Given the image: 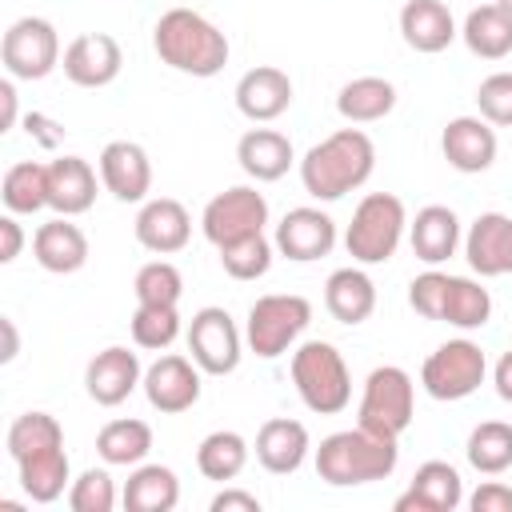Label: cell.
Listing matches in <instances>:
<instances>
[{
  "instance_id": "obj_24",
  "label": "cell",
  "mask_w": 512,
  "mask_h": 512,
  "mask_svg": "<svg viewBox=\"0 0 512 512\" xmlns=\"http://www.w3.org/2000/svg\"><path fill=\"white\" fill-rule=\"evenodd\" d=\"M32 256L44 272L52 276H68L80 272L88 264V236L80 224H72V216H56L48 224L36 228L32 236Z\"/></svg>"
},
{
  "instance_id": "obj_47",
  "label": "cell",
  "mask_w": 512,
  "mask_h": 512,
  "mask_svg": "<svg viewBox=\"0 0 512 512\" xmlns=\"http://www.w3.org/2000/svg\"><path fill=\"white\" fill-rule=\"evenodd\" d=\"M20 248H24V228H20L16 212H8V216H0V264H12L20 256Z\"/></svg>"
},
{
  "instance_id": "obj_36",
  "label": "cell",
  "mask_w": 512,
  "mask_h": 512,
  "mask_svg": "<svg viewBox=\"0 0 512 512\" xmlns=\"http://www.w3.org/2000/svg\"><path fill=\"white\" fill-rule=\"evenodd\" d=\"M0 200L16 216H32L48 208V164L40 160H16L0 180Z\"/></svg>"
},
{
  "instance_id": "obj_10",
  "label": "cell",
  "mask_w": 512,
  "mask_h": 512,
  "mask_svg": "<svg viewBox=\"0 0 512 512\" xmlns=\"http://www.w3.org/2000/svg\"><path fill=\"white\" fill-rule=\"evenodd\" d=\"M0 60H4V72L12 80H44L64 60L52 20H44V16L12 20L4 40H0Z\"/></svg>"
},
{
  "instance_id": "obj_6",
  "label": "cell",
  "mask_w": 512,
  "mask_h": 512,
  "mask_svg": "<svg viewBox=\"0 0 512 512\" xmlns=\"http://www.w3.org/2000/svg\"><path fill=\"white\" fill-rule=\"evenodd\" d=\"M404 232H408L404 200L392 192H368L352 212V224L344 232V248L356 264H384L396 256Z\"/></svg>"
},
{
  "instance_id": "obj_15",
  "label": "cell",
  "mask_w": 512,
  "mask_h": 512,
  "mask_svg": "<svg viewBox=\"0 0 512 512\" xmlns=\"http://www.w3.org/2000/svg\"><path fill=\"white\" fill-rule=\"evenodd\" d=\"M144 384V368H140V356L124 344H108L100 348L88 368H84V388L88 396L100 404V408H116L124 404L136 388Z\"/></svg>"
},
{
  "instance_id": "obj_50",
  "label": "cell",
  "mask_w": 512,
  "mask_h": 512,
  "mask_svg": "<svg viewBox=\"0 0 512 512\" xmlns=\"http://www.w3.org/2000/svg\"><path fill=\"white\" fill-rule=\"evenodd\" d=\"M0 328H4V352H0V360H4V364H12V360H16V352H20V336H16L12 316H4V320H0Z\"/></svg>"
},
{
  "instance_id": "obj_8",
  "label": "cell",
  "mask_w": 512,
  "mask_h": 512,
  "mask_svg": "<svg viewBox=\"0 0 512 512\" xmlns=\"http://www.w3.org/2000/svg\"><path fill=\"white\" fill-rule=\"evenodd\" d=\"M308 324H312L308 296H300V292H268V296L252 300V308H248L244 344L260 360H276L304 336Z\"/></svg>"
},
{
  "instance_id": "obj_26",
  "label": "cell",
  "mask_w": 512,
  "mask_h": 512,
  "mask_svg": "<svg viewBox=\"0 0 512 512\" xmlns=\"http://www.w3.org/2000/svg\"><path fill=\"white\" fill-rule=\"evenodd\" d=\"M236 160H240L244 176H252L256 184H272V180L288 176V168L296 164V148L276 128H248L236 140Z\"/></svg>"
},
{
  "instance_id": "obj_34",
  "label": "cell",
  "mask_w": 512,
  "mask_h": 512,
  "mask_svg": "<svg viewBox=\"0 0 512 512\" xmlns=\"http://www.w3.org/2000/svg\"><path fill=\"white\" fill-rule=\"evenodd\" d=\"M96 452L104 464L112 468H136L144 464V456L152 452V428L136 416H120V420H108L100 432H96Z\"/></svg>"
},
{
  "instance_id": "obj_7",
  "label": "cell",
  "mask_w": 512,
  "mask_h": 512,
  "mask_svg": "<svg viewBox=\"0 0 512 512\" xmlns=\"http://www.w3.org/2000/svg\"><path fill=\"white\" fill-rule=\"evenodd\" d=\"M412 416H416V380L400 364L372 368L368 380H364V392H360L356 424L376 432V436L400 440L408 432Z\"/></svg>"
},
{
  "instance_id": "obj_14",
  "label": "cell",
  "mask_w": 512,
  "mask_h": 512,
  "mask_svg": "<svg viewBox=\"0 0 512 512\" xmlns=\"http://www.w3.org/2000/svg\"><path fill=\"white\" fill-rule=\"evenodd\" d=\"M272 244H276L280 256H288L296 264H312V260H320L336 248V220L324 208H312V204L288 208L284 220L276 224Z\"/></svg>"
},
{
  "instance_id": "obj_21",
  "label": "cell",
  "mask_w": 512,
  "mask_h": 512,
  "mask_svg": "<svg viewBox=\"0 0 512 512\" xmlns=\"http://www.w3.org/2000/svg\"><path fill=\"white\" fill-rule=\"evenodd\" d=\"M464 504V480L448 460H424L404 496H396V512H456Z\"/></svg>"
},
{
  "instance_id": "obj_3",
  "label": "cell",
  "mask_w": 512,
  "mask_h": 512,
  "mask_svg": "<svg viewBox=\"0 0 512 512\" xmlns=\"http://www.w3.org/2000/svg\"><path fill=\"white\" fill-rule=\"evenodd\" d=\"M400 464V448L388 436H376L368 428H340L320 440L316 448V476L332 488H356L372 480H388Z\"/></svg>"
},
{
  "instance_id": "obj_51",
  "label": "cell",
  "mask_w": 512,
  "mask_h": 512,
  "mask_svg": "<svg viewBox=\"0 0 512 512\" xmlns=\"http://www.w3.org/2000/svg\"><path fill=\"white\" fill-rule=\"evenodd\" d=\"M496 4H500V8H508V12H512V0H496Z\"/></svg>"
},
{
  "instance_id": "obj_48",
  "label": "cell",
  "mask_w": 512,
  "mask_h": 512,
  "mask_svg": "<svg viewBox=\"0 0 512 512\" xmlns=\"http://www.w3.org/2000/svg\"><path fill=\"white\" fill-rule=\"evenodd\" d=\"M16 116H20V104H16V80H0V132H12L16 128Z\"/></svg>"
},
{
  "instance_id": "obj_17",
  "label": "cell",
  "mask_w": 512,
  "mask_h": 512,
  "mask_svg": "<svg viewBox=\"0 0 512 512\" xmlns=\"http://www.w3.org/2000/svg\"><path fill=\"white\" fill-rule=\"evenodd\" d=\"M100 184L120 200V204H144L152 192V160L136 140H108L100 160Z\"/></svg>"
},
{
  "instance_id": "obj_46",
  "label": "cell",
  "mask_w": 512,
  "mask_h": 512,
  "mask_svg": "<svg viewBox=\"0 0 512 512\" xmlns=\"http://www.w3.org/2000/svg\"><path fill=\"white\" fill-rule=\"evenodd\" d=\"M212 512H260V496L256 492H244V488H224L212 496L208 504Z\"/></svg>"
},
{
  "instance_id": "obj_2",
  "label": "cell",
  "mask_w": 512,
  "mask_h": 512,
  "mask_svg": "<svg viewBox=\"0 0 512 512\" xmlns=\"http://www.w3.org/2000/svg\"><path fill=\"white\" fill-rule=\"evenodd\" d=\"M152 48L168 68L196 76V80L224 72L228 56H232L228 36L196 8H168L152 28Z\"/></svg>"
},
{
  "instance_id": "obj_45",
  "label": "cell",
  "mask_w": 512,
  "mask_h": 512,
  "mask_svg": "<svg viewBox=\"0 0 512 512\" xmlns=\"http://www.w3.org/2000/svg\"><path fill=\"white\" fill-rule=\"evenodd\" d=\"M472 512H512V488L500 480H484L472 496H468Z\"/></svg>"
},
{
  "instance_id": "obj_23",
  "label": "cell",
  "mask_w": 512,
  "mask_h": 512,
  "mask_svg": "<svg viewBox=\"0 0 512 512\" xmlns=\"http://www.w3.org/2000/svg\"><path fill=\"white\" fill-rule=\"evenodd\" d=\"M308 452H312V436L292 416H272L256 432V460L272 476H292L308 460Z\"/></svg>"
},
{
  "instance_id": "obj_44",
  "label": "cell",
  "mask_w": 512,
  "mask_h": 512,
  "mask_svg": "<svg viewBox=\"0 0 512 512\" xmlns=\"http://www.w3.org/2000/svg\"><path fill=\"white\" fill-rule=\"evenodd\" d=\"M24 132H28L44 152H56V148L64 144V136H68V128H64L60 120L44 116V112H28V116H24Z\"/></svg>"
},
{
  "instance_id": "obj_39",
  "label": "cell",
  "mask_w": 512,
  "mask_h": 512,
  "mask_svg": "<svg viewBox=\"0 0 512 512\" xmlns=\"http://www.w3.org/2000/svg\"><path fill=\"white\" fill-rule=\"evenodd\" d=\"M220 268L232 276V280H260L268 268H272V256H276V244L264 236V232H252V236H240L232 244H220Z\"/></svg>"
},
{
  "instance_id": "obj_37",
  "label": "cell",
  "mask_w": 512,
  "mask_h": 512,
  "mask_svg": "<svg viewBox=\"0 0 512 512\" xmlns=\"http://www.w3.org/2000/svg\"><path fill=\"white\" fill-rule=\"evenodd\" d=\"M464 456L468 464L480 472V476H500L512 468V424L504 420H484L468 432V444H464Z\"/></svg>"
},
{
  "instance_id": "obj_38",
  "label": "cell",
  "mask_w": 512,
  "mask_h": 512,
  "mask_svg": "<svg viewBox=\"0 0 512 512\" xmlns=\"http://www.w3.org/2000/svg\"><path fill=\"white\" fill-rule=\"evenodd\" d=\"M128 328H132V344L136 348L164 352L180 336V308L176 304H136Z\"/></svg>"
},
{
  "instance_id": "obj_13",
  "label": "cell",
  "mask_w": 512,
  "mask_h": 512,
  "mask_svg": "<svg viewBox=\"0 0 512 512\" xmlns=\"http://www.w3.org/2000/svg\"><path fill=\"white\" fill-rule=\"evenodd\" d=\"M144 396L156 412L164 416H176V412H188L196 400H200V364L192 356H180V352H164L156 364L144 368Z\"/></svg>"
},
{
  "instance_id": "obj_32",
  "label": "cell",
  "mask_w": 512,
  "mask_h": 512,
  "mask_svg": "<svg viewBox=\"0 0 512 512\" xmlns=\"http://www.w3.org/2000/svg\"><path fill=\"white\" fill-rule=\"evenodd\" d=\"M460 40L480 60H504L512 52V12L500 8L496 0L472 8L464 16V24H460Z\"/></svg>"
},
{
  "instance_id": "obj_35",
  "label": "cell",
  "mask_w": 512,
  "mask_h": 512,
  "mask_svg": "<svg viewBox=\"0 0 512 512\" xmlns=\"http://www.w3.org/2000/svg\"><path fill=\"white\" fill-rule=\"evenodd\" d=\"M248 456H252V448H248V440H244L240 432L216 428V432H208V436L200 440V448H196V468H200L204 480L228 484V480H236V476L248 468Z\"/></svg>"
},
{
  "instance_id": "obj_28",
  "label": "cell",
  "mask_w": 512,
  "mask_h": 512,
  "mask_svg": "<svg viewBox=\"0 0 512 512\" xmlns=\"http://www.w3.org/2000/svg\"><path fill=\"white\" fill-rule=\"evenodd\" d=\"M408 240H412L416 260H424L428 268H436L448 256H456V248L464 240L460 236V216L448 204H424L416 212V220H408Z\"/></svg>"
},
{
  "instance_id": "obj_40",
  "label": "cell",
  "mask_w": 512,
  "mask_h": 512,
  "mask_svg": "<svg viewBox=\"0 0 512 512\" xmlns=\"http://www.w3.org/2000/svg\"><path fill=\"white\" fill-rule=\"evenodd\" d=\"M56 444H64V428L52 412H20L8 424V456L12 460H24V456L56 448Z\"/></svg>"
},
{
  "instance_id": "obj_9",
  "label": "cell",
  "mask_w": 512,
  "mask_h": 512,
  "mask_svg": "<svg viewBox=\"0 0 512 512\" xmlns=\"http://www.w3.org/2000/svg\"><path fill=\"white\" fill-rule=\"evenodd\" d=\"M488 376V356L476 340L468 336H456V340H444L436 352H428V360L420 364V388L432 396V400H468Z\"/></svg>"
},
{
  "instance_id": "obj_29",
  "label": "cell",
  "mask_w": 512,
  "mask_h": 512,
  "mask_svg": "<svg viewBox=\"0 0 512 512\" xmlns=\"http://www.w3.org/2000/svg\"><path fill=\"white\" fill-rule=\"evenodd\" d=\"M324 308L332 312V320L356 328L376 312V284L364 268H336L324 280Z\"/></svg>"
},
{
  "instance_id": "obj_11",
  "label": "cell",
  "mask_w": 512,
  "mask_h": 512,
  "mask_svg": "<svg viewBox=\"0 0 512 512\" xmlns=\"http://www.w3.org/2000/svg\"><path fill=\"white\" fill-rule=\"evenodd\" d=\"M264 224H268V200L252 184H236V188L216 192L204 204V212H200V228H204V236L216 248L220 244H232L240 236L264 232Z\"/></svg>"
},
{
  "instance_id": "obj_27",
  "label": "cell",
  "mask_w": 512,
  "mask_h": 512,
  "mask_svg": "<svg viewBox=\"0 0 512 512\" xmlns=\"http://www.w3.org/2000/svg\"><path fill=\"white\" fill-rule=\"evenodd\" d=\"M96 204V168L84 156L48 160V208L56 216H80Z\"/></svg>"
},
{
  "instance_id": "obj_18",
  "label": "cell",
  "mask_w": 512,
  "mask_h": 512,
  "mask_svg": "<svg viewBox=\"0 0 512 512\" xmlns=\"http://www.w3.org/2000/svg\"><path fill=\"white\" fill-rule=\"evenodd\" d=\"M440 152L456 172L476 176V172H488L496 164L500 140L484 116H452L440 132Z\"/></svg>"
},
{
  "instance_id": "obj_33",
  "label": "cell",
  "mask_w": 512,
  "mask_h": 512,
  "mask_svg": "<svg viewBox=\"0 0 512 512\" xmlns=\"http://www.w3.org/2000/svg\"><path fill=\"white\" fill-rule=\"evenodd\" d=\"M396 108V84L384 76H356L336 92V112L348 124H376Z\"/></svg>"
},
{
  "instance_id": "obj_25",
  "label": "cell",
  "mask_w": 512,
  "mask_h": 512,
  "mask_svg": "<svg viewBox=\"0 0 512 512\" xmlns=\"http://www.w3.org/2000/svg\"><path fill=\"white\" fill-rule=\"evenodd\" d=\"M400 36L412 52L436 56L460 36V28H456L452 8L444 0H408L400 8Z\"/></svg>"
},
{
  "instance_id": "obj_31",
  "label": "cell",
  "mask_w": 512,
  "mask_h": 512,
  "mask_svg": "<svg viewBox=\"0 0 512 512\" xmlns=\"http://www.w3.org/2000/svg\"><path fill=\"white\" fill-rule=\"evenodd\" d=\"M16 468H20V488L32 504H52L72 488V464H68L64 444L32 452V456L16 460Z\"/></svg>"
},
{
  "instance_id": "obj_16",
  "label": "cell",
  "mask_w": 512,
  "mask_h": 512,
  "mask_svg": "<svg viewBox=\"0 0 512 512\" xmlns=\"http://www.w3.org/2000/svg\"><path fill=\"white\" fill-rule=\"evenodd\" d=\"M64 76L76 84V88H108L120 68H124V52H120V40L108 36V32H80L68 48H64V60H60Z\"/></svg>"
},
{
  "instance_id": "obj_41",
  "label": "cell",
  "mask_w": 512,
  "mask_h": 512,
  "mask_svg": "<svg viewBox=\"0 0 512 512\" xmlns=\"http://www.w3.org/2000/svg\"><path fill=\"white\" fill-rule=\"evenodd\" d=\"M132 292H136V304H180L184 276L172 260H148V264H140Z\"/></svg>"
},
{
  "instance_id": "obj_43",
  "label": "cell",
  "mask_w": 512,
  "mask_h": 512,
  "mask_svg": "<svg viewBox=\"0 0 512 512\" xmlns=\"http://www.w3.org/2000/svg\"><path fill=\"white\" fill-rule=\"evenodd\" d=\"M476 108L492 128H512V72H492L476 88Z\"/></svg>"
},
{
  "instance_id": "obj_1",
  "label": "cell",
  "mask_w": 512,
  "mask_h": 512,
  "mask_svg": "<svg viewBox=\"0 0 512 512\" xmlns=\"http://www.w3.org/2000/svg\"><path fill=\"white\" fill-rule=\"evenodd\" d=\"M376 168V144L368 132L360 128H336L332 136H324L320 144H312L300 160V184L312 200H340L348 192H356L360 184H368Z\"/></svg>"
},
{
  "instance_id": "obj_30",
  "label": "cell",
  "mask_w": 512,
  "mask_h": 512,
  "mask_svg": "<svg viewBox=\"0 0 512 512\" xmlns=\"http://www.w3.org/2000/svg\"><path fill=\"white\" fill-rule=\"evenodd\" d=\"M120 504L128 512H172L180 504V476L168 464H136L124 480Z\"/></svg>"
},
{
  "instance_id": "obj_4",
  "label": "cell",
  "mask_w": 512,
  "mask_h": 512,
  "mask_svg": "<svg viewBox=\"0 0 512 512\" xmlns=\"http://www.w3.org/2000/svg\"><path fill=\"white\" fill-rule=\"evenodd\" d=\"M408 304L424 320H440V324H452L460 332H476L492 320L488 288L472 276H448L440 268H428L408 284Z\"/></svg>"
},
{
  "instance_id": "obj_19",
  "label": "cell",
  "mask_w": 512,
  "mask_h": 512,
  "mask_svg": "<svg viewBox=\"0 0 512 512\" xmlns=\"http://www.w3.org/2000/svg\"><path fill=\"white\" fill-rule=\"evenodd\" d=\"M236 108L252 124H272L292 108V76L276 64H256L236 80Z\"/></svg>"
},
{
  "instance_id": "obj_22",
  "label": "cell",
  "mask_w": 512,
  "mask_h": 512,
  "mask_svg": "<svg viewBox=\"0 0 512 512\" xmlns=\"http://www.w3.org/2000/svg\"><path fill=\"white\" fill-rule=\"evenodd\" d=\"M464 256L476 276H512V216L480 212L464 236Z\"/></svg>"
},
{
  "instance_id": "obj_20",
  "label": "cell",
  "mask_w": 512,
  "mask_h": 512,
  "mask_svg": "<svg viewBox=\"0 0 512 512\" xmlns=\"http://www.w3.org/2000/svg\"><path fill=\"white\" fill-rule=\"evenodd\" d=\"M132 228H136L140 248H148V252H156V256H172V252H180V248L192 240V216H188V208H184L180 200H172V196H152V200H144Z\"/></svg>"
},
{
  "instance_id": "obj_12",
  "label": "cell",
  "mask_w": 512,
  "mask_h": 512,
  "mask_svg": "<svg viewBox=\"0 0 512 512\" xmlns=\"http://www.w3.org/2000/svg\"><path fill=\"white\" fill-rule=\"evenodd\" d=\"M188 352L200 364V372L208 376H228L240 368L244 356V336L236 328V320L228 316V308H200L188 324Z\"/></svg>"
},
{
  "instance_id": "obj_49",
  "label": "cell",
  "mask_w": 512,
  "mask_h": 512,
  "mask_svg": "<svg viewBox=\"0 0 512 512\" xmlns=\"http://www.w3.org/2000/svg\"><path fill=\"white\" fill-rule=\"evenodd\" d=\"M492 384H496V396H500L504 404H512V348L496 360V368H492Z\"/></svg>"
},
{
  "instance_id": "obj_42",
  "label": "cell",
  "mask_w": 512,
  "mask_h": 512,
  "mask_svg": "<svg viewBox=\"0 0 512 512\" xmlns=\"http://www.w3.org/2000/svg\"><path fill=\"white\" fill-rule=\"evenodd\" d=\"M116 484L108 476V468H84L72 488H68V508L72 512H112L116 508Z\"/></svg>"
},
{
  "instance_id": "obj_5",
  "label": "cell",
  "mask_w": 512,
  "mask_h": 512,
  "mask_svg": "<svg viewBox=\"0 0 512 512\" xmlns=\"http://www.w3.org/2000/svg\"><path fill=\"white\" fill-rule=\"evenodd\" d=\"M292 384L300 404L316 416H336L352 404V372L328 340H304L292 352Z\"/></svg>"
}]
</instances>
